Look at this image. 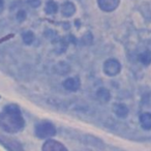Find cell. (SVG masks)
Here are the masks:
<instances>
[{"label":"cell","instance_id":"6da1fadb","mask_svg":"<svg viewBox=\"0 0 151 151\" xmlns=\"http://www.w3.org/2000/svg\"><path fill=\"white\" fill-rule=\"evenodd\" d=\"M3 7H4V3H3V0H0V13L3 11Z\"/></svg>","mask_w":151,"mask_h":151}]
</instances>
